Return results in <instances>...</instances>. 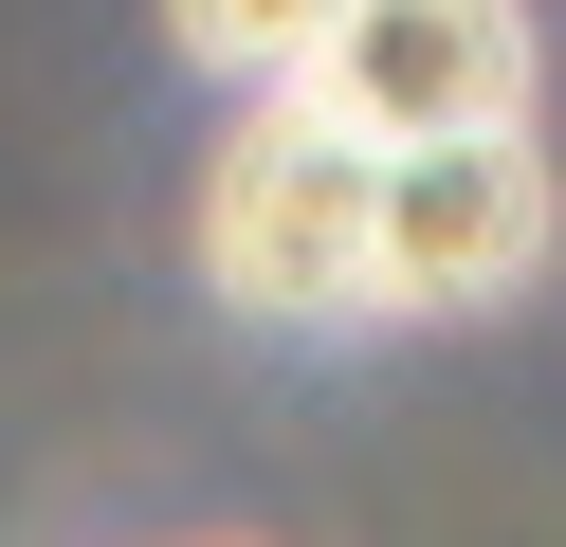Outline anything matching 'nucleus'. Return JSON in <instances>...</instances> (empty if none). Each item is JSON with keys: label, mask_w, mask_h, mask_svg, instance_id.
Instances as JSON below:
<instances>
[{"label": "nucleus", "mask_w": 566, "mask_h": 547, "mask_svg": "<svg viewBox=\"0 0 566 547\" xmlns=\"http://www.w3.org/2000/svg\"><path fill=\"white\" fill-rule=\"evenodd\" d=\"M384 255V146H347L329 109H238V146L201 165V292L256 328H366Z\"/></svg>", "instance_id": "nucleus-1"}, {"label": "nucleus", "mask_w": 566, "mask_h": 547, "mask_svg": "<svg viewBox=\"0 0 566 547\" xmlns=\"http://www.w3.org/2000/svg\"><path fill=\"white\" fill-rule=\"evenodd\" d=\"M293 109H329L347 146H493L530 128V0H347Z\"/></svg>", "instance_id": "nucleus-2"}, {"label": "nucleus", "mask_w": 566, "mask_h": 547, "mask_svg": "<svg viewBox=\"0 0 566 547\" xmlns=\"http://www.w3.org/2000/svg\"><path fill=\"white\" fill-rule=\"evenodd\" d=\"M566 201H548V146L493 128V146H384V255H366V328L420 311H512L548 274Z\"/></svg>", "instance_id": "nucleus-3"}, {"label": "nucleus", "mask_w": 566, "mask_h": 547, "mask_svg": "<svg viewBox=\"0 0 566 547\" xmlns=\"http://www.w3.org/2000/svg\"><path fill=\"white\" fill-rule=\"evenodd\" d=\"M347 0H165V55L184 73H256V92H293L311 55H329Z\"/></svg>", "instance_id": "nucleus-4"}]
</instances>
